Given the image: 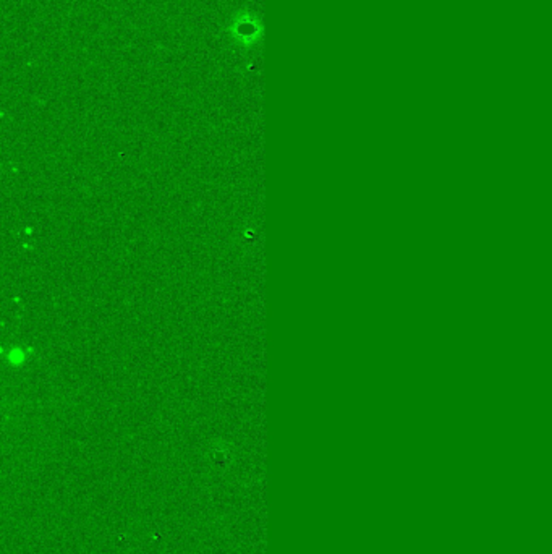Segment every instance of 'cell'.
Segmentation results:
<instances>
[{"label":"cell","instance_id":"obj_1","mask_svg":"<svg viewBox=\"0 0 552 554\" xmlns=\"http://www.w3.org/2000/svg\"><path fill=\"white\" fill-rule=\"evenodd\" d=\"M225 34L230 44L240 50H253L262 44V18L251 10H237L225 25Z\"/></svg>","mask_w":552,"mask_h":554}]
</instances>
